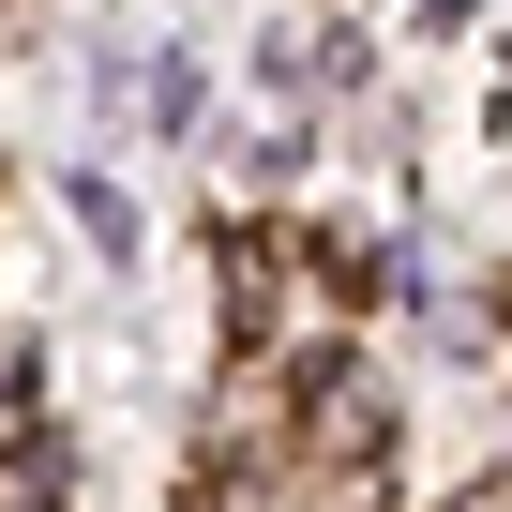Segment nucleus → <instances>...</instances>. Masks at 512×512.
<instances>
[{"mask_svg": "<svg viewBox=\"0 0 512 512\" xmlns=\"http://www.w3.org/2000/svg\"><path fill=\"white\" fill-rule=\"evenodd\" d=\"M272 302H287V241H256V226H241V241H226V317H241V332H272Z\"/></svg>", "mask_w": 512, "mask_h": 512, "instance_id": "1", "label": "nucleus"}, {"mask_svg": "<svg viewBox=\"0 0 512 512\" xmlns=\"http://www.w3.org/2000/svg\"><path fill=\"white\" fill-rule=\"evenodd\" d=\"M196 512H256V482H211V497H196Z\"/></svg>", "mask_w": 512, "mask_h": 512, "instance_id": "2", "label": "nucleus"}]
</instances>
